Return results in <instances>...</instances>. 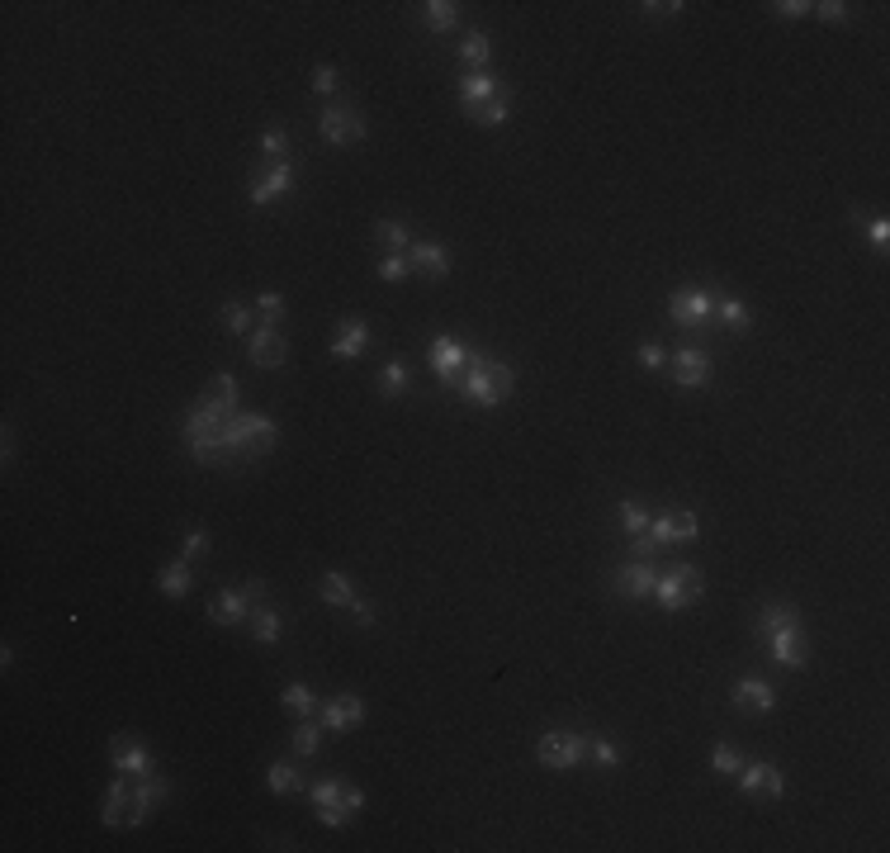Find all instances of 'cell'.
Listing matches in <instances>:
<instances>
[{"mask_svg":"<svg viewBox=\"0 0 890 853\" xmlns=\"http://www.w3.org/2000/svg\"><path fill=\"white\" fill-rule=\"evenodd\" d=\"M758 640L767 645V655L782 668H805L810 664V649H805V631L791 602H767L758 616Z\"/></svg>","mask_w":890,"mask_h":853,"instance_id":"1","label":"cell"},{"mask_svg":"<svg viewBox=\"0 0 890 853\" xmlns=\"http://www.w3.org/2000/svg\"><path fill=\"white\" fill-rule=\"evenodd\" d=\"M218 446H223V460L265 456V450L275 446V422L265 413H238L218 427Z\"/></svg>","mask_w":890,"mask_h":853,"instance_id":"2","label":"cell"},{"mask_svg":"<svg viewBox=\"0 0 890 853\" xmlns=\"http://www.w3.org/2000/svg\"><path fill=\"white\" fill-rule=\"evenodd\" d=\"M460 394L469 398L474 408H497L512 398V370L502 361H479L469 356V370L460 379Z\"/></svg>","mask_w":890,"mask_h":853,"instance_id":"3","label":"cell"},{"mask_svg":"<svg viewBox=\"0 0 890 853\" xmlns=\"http://www.w3.org/2000/svg\"><path fill=\"white\" fill-rule=\"evenodd\" d=\"M653 597H659L663 612H682L701 597V569L696 564H673L653 579Z\"/></svg>","mask_w":890,"mask_h":853,"instance_id":"4","label":"cell"},{"mask_svg":"<svg viewBox=\"0 0 890 853\" xmlns=\"http://www.w3.org/2000/svg\"><path fill=\"white\" fill-rule=\"evenodd\" d=\"M265 597V583L261 579H246L242 588H223V593H213V602H209V616L218 626H238L242 616H251L256 612V602Z\"/></svg>","mask_w":890,"mask_h":853,"instance_id":"5","label":"cell"},{"mask_svg":"<svg viewBox=\"0 0 890 853\" xmlns=\"http://www.w3.org/2000/svg\"><path fill=\"white\" fill-rule=\"evenodd\" d=\"M246 361L256 365V370H280L284 361H289V342H284V332L275 323H261L246 332Z\"/></svg>","mask_w":890,"mask_h":853,"instance_id":"6","label":"cell"},{"mask_svg":"<svg viewBox=\"0 0 890 853\" xmlns=\"http://www.w3.org/2000/svg\"><path fill=\"white\" fill-rule=\"evenodd\" d=\"M535 754H540V763L545 768H578L583 759H587V735H578V730H549L540 744H535Z\"/></svg>","mask_w":890,"mask_h":853,"instance_id":"7","label":"cell"},{"mask_svg":"<svg viewBox=\"0 0 890 853\" xmlns=\"http://www.w3.org/2000/svg\"><path fill=\"white\" fill-rule=\"evenodd\" d=\"M317 133H323V143H332V147H350L369 133V124L360 119V109H350V105H327L323 119H317Z\"/></svg>","mask_w":890,"mask_h":853,"instance_id":"8","label":"cell"},{"mask_svg":"<svg viewBox=\"0 0 890 853\" xmlns=\"http://www.w3.org/2000/svg\"><path fill=\"white\" fill-rule=\"evenodd\" d=\"M668 318H673L678 327H706L715 318V294L711 290H678L673 299H668Z\"/></svg>","mask_w":890,"mask_h":853,"instance_id":"9","label":"cell"},{"mask_svg":"<svg viewBox=\"0 0 890 853\" xmlns=\"http://www.w3.org/2000/svg\"><path fill=\"white\" fill-rule=\"evenodd\" d=\"M294 180H298V171H294V161H265L256 176H251V205H271L275 195H284V190H294Z\"/></svg>","mask_w":890,"mask_h":853,"instance_id":"10","label":"cell"},{"mask_svg":"<svg viewBox=\"0 0 890 853\" xmlns=\"http://www.w3.org/2000/svg\"><path fill=\"white\" fill-rule=\"evenodd\" d=\"M166 792H171V782H166V778H157V773L138 778V782H133V806H128V821L124 825H133V830L147 825V821H152V811L166 801Z\"/></svg>","mask_w":890,"mask_h":853,"instance_id":"11","label":"cell"},{"mask_svg":"<svg viewBox=\"0 0 890 853\" xmlns=\"http://www.w3.org/2000/svg\"><path fill=\"white\" fill-rule=\"evenodd\" d=\"M317 593H323V602H332V607H346V612L356 616L360 626H375V622H379V616H375V607L356 597V588L346 583V574H323V588H317Z\"/></svg>","mask_w":890,"mask_h":853,"instance_id":"12","label":"cell"},{"mask_svg":"<svg viewBox=\"0 0 890 853\" xmlns=\"http://www.w3.org/2000/svg\"><path fill=\"white\" fill-rule=\"evenodd\" d=\"M469 351L460 337H450V332H441V337H431V346H427V361H431V370L441 375V379H455L460 375V365H469Z\"/></svg>","mask_w":890,"mask_h":853,"instance_id":"13","label":"cell"},{"mask_svg":"<svg viewBox=\"0 0 890 853\" xmlns=\"http://www.w3.org/2000/svg\"><path fill=\"white\" fill-rule=\"evenodd\" d=\"M317 716H323V730L346 735V730H356V726L365 721V701H360L356 692H341V697L323 701V707H317Z\"/></svg>","mask_w":890,"mask_h":853,"instance_id":"14","label":"cell"},{"mask_svg":"<svg viewBox=\"0 0 890 853\" xmlns=\"http://www.w3.org/2000/svg\"><path fill=\"white\" fill-rule=\"evenodd\" d=\"M668 361H673V379L682 389H701V384L711 379V356L701 346H678Z\"/></svg>","mask_w":890,"mask_h":853,"instance_id":"15","label":"cell"},{"mask_svg":"<svg viewBox=\"0 0 890 853\" xmlns=\"http://www.w3.org/2000/svg\"><path fill=\"white\" fill-rule=\"evenodd\" d=\"M109 763L119 768V773H128V778H147L152 773V749L147 744H138V740H128V735H119V740L109 744Z\"/></svg>","mask_w":890,"mask_h":853,"instance_id":"16","label":"cell"},{"mask_svg":"<svg viewBox=\"0 0 890 853\" xmlns=\"http://www.w3.org/2000/svg\"><path fill=\"white\" fill-rule=\"evenodd\" d=\"M497 95H502V86H497V81H493L488 72H474V76H464V81H460V109L469 114V119H479V114L488 109Z\"/></svg>","mask_w":890,"mask_h":853,"instance_id":"17","label":"cell"},{"mask_svg":"<svg viewBox=\"0 0 890 853\" xmlns=\"http://www.w3.org/2000/svg\"><path fill=\"white\" fill-rule=\"evenodd\" d=\"M653 579H659V569H653L649 560H626L616 569V593L620 597H649Z\"/></svg>","mask_w":890,"mask_h":853,"instance_id":"18","label":"cell"},{"mask_svg":"<svg viewBox=\"0 0 890 853\" xmlns=\"http://www.w3.org/2000/svg\"><path fill=\"white\" fill-rule=\"evenodd\" d=\"M369 342H375V332H369L365 318H346V323L337 327V337H332V356H337V361H356L360 351H369Z\"/></svg>","mask_w":890,"mask_h":853,"instance_id":"19","label":"cell"},{"mask_svg":"<svg viewBox=\"0 0 890 853\" xmlns=\"http://www.w3.org/2000/svg\"><path fill=\"white\" fill-rule=\"evenodd\" d=\"M730 701L739 711H772L777 707V692H772V683H763V678H739L734 688H730Z\"/></svg>","mask_w":890,"mask_h":853,"instance_id":"20","label":"cell"},{"mask_svg":"<svg viewBox=\"0 0 890 853\" xmlns=\"http://www.w3.org/2000/svg\"><path fill=\"white\" fill-rule=\"evenodd\" d=\"M408 265L417 275H427V280H445L450 275V252L436 247V242H412L408 247Z\"/></svg>","mask_w":890,"mask_h":853,"instance_id":"21","label":"cell"},{"mask_svg":"<svg viewBox=\"0 0 890 853\" xmlns=\"http://www.w3.org/2000/svg\"><path fill=\"white\" fill-rule=\"evenodd\" d=\"M128 806H133V782H128V773H124L119 782H109L105 806H99V821H105V830H119V825L128 821Z\"/></svg>","mask_w":890,"mask_h":853,"instance_id":"22","label":"cell"},{"mask_svg":"<svg viewBox=\"0 0 890 853\" xmlns=\"http://www.w3.org/2000/svg\"><path fill=\"white\" fill-rule=\"evenodd\" d=\"M715 323H720V327H730V332H748V327H753V313H748L744 299H734V294H715Z\"/></svg>","mask_w":890,"mask_h":853,"instance_id":"23","label":"cell"},{"mask_svg":"<svg viewBox=\"0 0 890 853\" xmlns=\"http://www.w3.org/2000/svg\"><path fill=\"white\" fill-rule=\"evenodd\" d=\"M190 560H171V564H161V574H157V588L166 593V597H185L190 593Z\"/></svg>","mask_w":890,"mask_h":853,"instance_id":"24","label":"cell"},{"mask_svg":"<svg viewBox=\"0 0 890 853\" xmlns=\"http://www.w3.org/2000/svg\"><path fill=\"white\" fill-rule=\"evenodd\" d=\"M422 24H427L431 33L455 29V24H460V5H455V0H427V5H422Z\"/></svg>","mask_w":890,"mask_h":853,"instance_id":"25","label":"cell"},{"mask_svg":"<svg viewBox=\"0 0 890 853\" xmlns=\"http://www.w3.org/2000/svg\"><path fill=\"white\" fill-rule=\"evenodd\" d=\"M265 782H271L275 796H289V792L304 788V778H298V768H294L289 759H275L271 768H265Z\"/></svg>","mask_w":890,"mask_h":853,"instance_id":"26","label":"cell"},{"mask_svg":"<svg viewBox=\"0 0 890 853\" xmlns=\"http://www.w3.org/2000/svg\"><path fill=\"white\" fill-rule=\"evenodd\" d=\"M408 389H412V370H408L402 361H389V365L379 370V394H384V398H402Z\"/></svg>","mask_w":890,"mask_h":853,"instance_id":"27","label":"cell"},{"mask_svg":"<svg viewBox=\"0 0 890 853\" xmlns=\"http://www.w3.org/2000/svg\"><path fill=\"white\" fill-rule=\"evenodd\" d=\"M460 57L474 66V72H483L488 66V57H493V39L483 29H474V33H464V43H460Z\"/></svg>","mask_w":890,"mask_h":853,"instance_id":"28","label":"cell"},{"mask_svg":"<svg viewBox=\"0 0 890 853\" xmlns=\"http://www.w3.org/2000/svg\"><path fill=\"white\" fill-rule=\"evenodd\" d=\"M280 701H284V711H294V716H313L317 711V697H313L308 683H289V688L280 692Z\"/></svg>","mask_w":890,"mask_h":853,"instance_id":"29","label":"cell"},{"mask_svg":"<svg viewBox=\"0 0 890 853\" xmlns=\"http://www.w3.org/2000/svg\"><path fill=\"white\" fill-rule=\"evenodd\" d=\"M261 157H265V161H294V143H289V133H284V128H265V138H261Z\"/></svg>","mask_w":890,"mask_h":853,"instance_id":"30","label":"cell"},{"mask_svg":"<svg viewBox=\"0 0 890 853\" xmlns=\"http://www.w3.org/2000/svg\"><path fill=\"white\" fill-rule=\"evenodd\" d=\"M251 635H256L261 645H275L280 640V612H271V607L251 612Z\"/></svg>","mask_w":890,"mask_h":853,"instance_id":"31","label":"cell"},{"mask_svg":"<svg viewBox=\"0 0 890 853\" xmlns=\"http://www.w3.org/2000/svg\"><path fill=\"white\" fill-rule=\"evenodd\" d=\"M317 744H323V726H313V721L294 726V754H298V759H313Z\"/></svg>","mask_w":890,"mask_h":853,"instance_id":"32","label":"cell"},{"mask_svg":"<svg viewBox=\"0 0 890 853\" xmlns=\"http://www.w3.org/2000/svg\"><path fill=\"white\" fill-rule=\"evenodd\" d=\"M711 768H715L720 778H734L739 768H744V754H739L734 744H715V749H711Z\"/></svg>","mask_w":890,"mask_h":853,"instance_id":"33","label":"cell"},{"mask_svg":"<svg viewBox=\"0 0 890 853\" xmlns=\"http://www.w3.org/2000/svg\"><path fill=\"white\" fill-rule=\"evenodd\" d=\"M209 555V531L204 527H190L180 536V560H204Z\"/></svg>","mask_w":890,"mask_h":853,"instance_id":"34","label":"cell"},{"mask_svg":"<svg viewBox=\"0 0 890 853\" xmlns=\"http://www.w3.org/2000/svg\"><path fill=\"white\" fill-rule=\"evenodd\" d=\"M218 313H223V327H228V332H242V337L251 332V309L238 304V299H232V304H223Z\"/></svg>","mask_w":890,"mask_h":853,"instance_id":"35","label":"cell"},{"mask_svg":"<svg viewBox=\"0 0 890 853\" xmlns=\"http://www.w3.org/2000/svg\"><path fill=\"white\" fill-rule=\"evenodd\" d=\"M408 271H412V265H408V257H402V252H389V257L379 261V280H384V284L408 280Z\"/></svg>","mask_w":890,"mask_h":853,"instance_id":"36","label":"cell"},{"mask_svg":"<svg viewBox=\"0 0 890 853\" xmlns=\"http://www.w3.org/2000/svg\"><path fill=\"white\" fill-rule=\"evenodd\" d=\"M620 527H626L630 536H644V531H649V512L640 503H620Z\"/></svg>","mask_w":890,"mask_h":853,"instance_id":"37","label":"cell"},{"mask_svg":"<svg viewBox=\"0 0 890 853\" xmlns=\"http://www.w3.org/2000/svg\"><path fill=\"white\" fill-rule=\"evenodd\" d=\"M375 238L384 247H393V252H402V247H408V228L393 223V219H384V223H375Z\"/></svg>","mask_w":890,"mask_h":853,"instance_id":"38","label":"cell"},{"mask_svg":"<svg viewBox=\"0 0 890 853\" xmlns=\"http://www.w3.org/2000/svg\"><path fill=\"white\" fill-rule=\"evenodd\" d=\"M313 806H341V782L337 778H323V782H313Z\"/></svg>","mask_w":890,"mask_h":853,"instance_id":"39","label":"cell"},{"mask_svg":"<svg viewBox=\"0 0 890 853\" xmlns=\"http://www.w3.org/2000/svg\"><path fill=\"white\" fill-rule=\"evenodd\" d=\"M209 394H218V398H223V404L232 408V413H238V379H232L228 370H218V375L209 379Z\"/></svg>","mask_w":890,"mask_h":853,"instance_id":"40","label":"cell"},{"mask_svg":"<svg viewBox=\"0 0 890 853\" xmlns=\"http://www.w3.org/2000/svg\"><path fill=\"white\" fill-rule=\"evenodd\" d=\"M337 86H341V72L323 62V66L313 72V91H317V95H337Z\"/></svg>","mask_w":890,"mask_h":853,"instance_id":"41","label":"cell"},{"mask_svg":"<svg viewBox=\"0 0 890 853\" xmlns=\"http://www.w3.org/2000/svg\"><path fill=\"white\" fill-rule=\"evenodd\" d=\"M587 759H592L597 768H616V763H620L616 744H607V740H587Z\"/></svg>","mask_w":890,"mask_h":853,"instance_id":"42","label":"cell"},{"mask_svg":"<svg viewBox=\"0 0 890 853\" xmlns=\"http://www.w3.org/2000/svg\"><path fill=\"white\" fill-rule=\"evenodd\" d=\"M763 773H767V763H744V768H739V788H744V792H763Z\"/></svg>","mask_w":890,"mask_h":853,"instance_id":"43","label":"cell"},{"mask_svg":"<svg viewBox=\"0 0 890 853\" xmlns=\"http://www.w3.org/2000/svg\"><path fill=\"white\" fill-rule=\"evenodd\" d=\"M256 309H261V318H265V323H280V318H284V294L265 290V294L256 299Z\"/></svg>","mask_w":890,"mask_h":853,"instance_id":"44","label":"cell"},{"mask_svg":"<svg viewBox=\"0 0 890 853\" xmlns=\"http://www.w3.org/2000/svg\"><path fill=\"white\" fill-rule=\"evenodd\" d=\"M644 536L653 541V545H668L673 541V517H649V531Z\"/></svg>","mask_w":890,"mask_h":853,"instance_id":"45","label":"cell"},{"mask_svg":"<svg viewBox=\"0 0 890 853\" xmlns=\"http://www.w3.org/2000/svg\"><path fill=\"white\" fill-rule=\"evenodd\" d=\"M696 531H701L696 512H678V517H673V541H692Z\"/></svg>","mask_w":890,"mask_h":853,"instance_id":"46","label":"cell"},{"mask_svg":"<svg viewBox=\"0 0 890 853\" xmlns=\"http://www.w3.org/2000/svg\"><path fill=\"white\" fill-rule=\"evenodd\" d=\"M763 792L777 801V796H786V778H782V768L777 763H767V773H763Z\"/></svg>","mask_w":890,"mask_h":853,"instance_id":"47","label":"cell"},{"mask_svg":"<svg viewBox=\"0 0 890 853\" xmlns=\"http://www.w3.org/2000/svg\"><path fill=\"white\" fill-rule=\"evenodd\" d=\"M815 14H819V20H829V24H843L848 20V5H843V0H819Z\"/></svg>","mask_w":890,"mask_h":853,"instance_id":"48","label":"cell"},{"mask_svg":"<svg viewBox=\"0 0 890 853\" xmlns=\"http://www.w3.org/2000/svg\"><path fill=\"white\" fill-rule=\"evenodd\" d=\"M507 109H512V105H507V95H497V100H493V105H488V109H483V114H479V124H488V128H497L502 119H507Z\"/></svg>","mask_w":890,"mask_h":853,"instance_id":"49","label":"cell"},{"mask_svg":"<svg viewBox=\"0 0 890 853\" xmlns=\"http://www.w3.org/2000/svg\"><path fill=\"white\" fill-rule=\"evenodd\" d=\"M640 361L649 365V370H663V365H668V351H663L659 342H644V346H640Z\"/></svg>","mask_w":890,"mask_h":853,"instance_id":"50","label":"cell"},{"mask_svg":"<svg viewBox=\"0 0 890 853\" xmlns=\"http://www.w3.org/2000/svg\"><path fill=\"white\" fill-rule=\"evenodd\" d=\"M644 14H653V20H673V14L682 10V0H649V5H640Z\"/></svg>","mask_w":890,"mask_h":853,"instance_id":"51","label":"cell"},{"mask_svg":"<svg viewBox=\"0 0 890 853\" xmlns=\"http://www.w3.org/2000/svg\"><path fill=\"white\" fill-rule=\"evenodd\" d=\"M341 806H346L350 815H356V811L365 806V792L356 788V782H341Z\"/></svg>","mask_w":890,"mask_h":853,"instance_id":"52","label":"cell"},{"mask_svg":"<svg viewBox=\"0 0 890 853\" xmlns=\"http://www.w3.org/2000/svg\"><path fill=\"white\" fill-rule=\"evenodd\" d=\"M867 242L877 247V252H886V242H890V223H886V219H877V223L867 228Z\"/></svg>","mask_w":890,"mask_h":853,"instance_id":"53","label":"cell"},{"mask_svg":"<svg viewBox=\"0 0 890 853\" xmlns=\"http://www.w3.org/2000/svg\"><path fill=\"white\" fill-rule=\"evenodd\" d=\"M815 5H805V0H782V5H777V14H782V20H800V14H810Z\"/></svg>","mask_w":890,"mask_h":853,"instance_id":"54","label":"cell"},{"mask_svg":"<svg viewBox=\"0 0 890 853\" xmlns=\"http://www.w3.org/2000/svg\"><path fill=\"white\" fill-rule=\"evenodd\" d=\"M653 550H659V545H653L649 536H635V555H630V560H649Z\"/></svg>","mask_w":890,"mask_h":853,"instance_id":"55","label":"cell"}]
</instances>
